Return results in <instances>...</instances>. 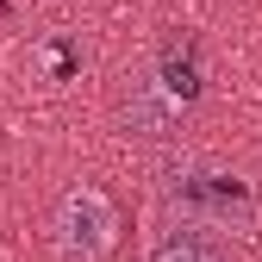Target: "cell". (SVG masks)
Returning a JSON list of instances; mask_svg holds the SVG:
<instances>
[{
    "label": "cell",
    "mask_w": 262,
    "mask_h": 262,
    "mask_svg": "<svg viewBox=\"0 0 262 262\" xmlns=\"http://www.w3.org/2000/svg\"><path fill=\"white\" fill-rule=\"evenodd\" d=\"M119 244V212L100 187H69L56 206V250L69 262H106Z\"/></svg>",
    "instance_id": "6da1fadb"
},
{
    "label": "cell",
    "mask_w": 262,
    "mask_h": 262,
    "mask_svg": "<svg viewBox=\"0 0 262 262\" xmlns=\"http://www.w3.org/2000/svg\"><path fill=\"white\" fill-rule=\"evenodd\" d=\"M150 262H231L225 256V244L212 237V231H200V225H187V231H169L156 250H150Z\"/></svg>",
    "instance_id": "7a4b0ae2"
}]
</instances>
